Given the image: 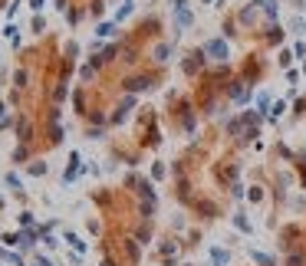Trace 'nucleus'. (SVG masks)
Returning <instances> with one entry per match:
<instances>
[{"label":"nucleus","instance_id":"20e7f679","mask_svg":"<svg viewBox=\"0 0 306 266\" xmlns=\"http://www.w3.org/2000/svg\"><path fill=\"white\" fill-rule=\"evenodd\" d=\"M240 171H244V165H240V158L230 151V155H224V158H218L211 165V174H214V184H218L220 191H228L234 181H240Z\"/></svg>","mask_w":306,"mask_h":266},{"label":"nucleus","instance_id":"f03ea898","mask_svg":"<svg viewBox=\"0 0 306 266\" xmlns=\"http://www.w3.org/2000/svg\"><path fill=\"white\" fill-rule=\"evenodd\" d=\"M165 82V69H132L128 76H122V92L126 95H138V92H155L158 86Z\"/></svg>","mask_w":306,"mask_h":266},{"label":"nucleus","instance_id":"f8f14e48","mask_svg":"<svg viewBox=\"0 0 306 266\" xmlns=\"http://www.w3.org/2000/svg\"><path fill=\"white\" fill-rule=\"evenodd\" d=\"M234 16H237V23H240L244 33H254V26L264 20V13H260V0H247V3H244Z\"/></svg>","mask_w":306,"mask_h":266},{"label":"nucleus","instance_id":"72a5a7b5","mask_svg":"<svg viewBox=\"0 0 306 266\" xmlns=\"http://www.w3.org/2000/svg\"><path fill=\"white\" fill-rule=\"evenodd\" d=\"M26 171H30L33 178H40V174H46V165H43L40 158H33V161H30V168H26Z\"/></svg>","mask_w":306,"mask_h":266},{"label":"nucleus","instance_id":"6e6552de","mask_svg":"<svg viewBox=\"0 0 306 266\" xmlns=\"http://www.w3.org/2000/svg\"><path fill=\"white\" fill-rule=\"evenodd\" d=\"M162 30H165V26H162V16L152 13V16H142L128 36H135L138 43H145V39H162Z\"/></svg>","mask_w":306,"mask_h":266},{"label":"nucleus","instance_id":"a211bd4d","mask_svg":"<svg viewBox=\"0 0 306 266\" xmlns=\"http://www.w3.org/2000/svg\"><path fill=\"white\" fill-rule=\"evenodd\" d=\"M267 194H270V188H267V184H260V181H254L250 188H247V204L260 207V204L267 201Z\"/></svg>","mask_w":306,"mask_h":266},{"label":"nucleus","instance_id":"4468645a","mask_svg":"<svg viewBox=\"0 0 306 266\" xmlns=\"http://www.w3.org/2000/svg\"><path fill=\"white\" fill-rule=\"evenodd\" d=\"M138 105V99L135 95H122V99L112 105V112H109V125H122V122H128V115H132V109Z\"/></svg>","mask_w":306,"mask_h":266},{"label":"nucleus","instance_id":"423d86ee","mask_svg":"<svg viewBox=\"0 0 306 266\" xmlns=\"http://www.w3.org/2000/svg\"><path fill=\"white\" fill-rule=\"evenodd\" d=\"M267 69H270V63L264 59V53L250 49V53L244 56V66H240V72H237V76H240L244 82H250V86H260V82H264V76H267Z\"/></svg>","mask_w":306,"mask_h":266},{"label":"nucleus","instance_id":"49530a36","mask_svg":"<svg viewBox=\"0 0 306 266\" xmlns=\"http://www.w3.org/2000/svg\"><path fill=\"white\" fill-rule=\"evenodd\" d=\"M181 266H201V263H181ZM208 266H211V263H208Z\"/></svg>","mask_w":306,"mask_h":266},{"label":"nucleus","instance_id":"9b49d317","mask_svg":"<svg viewBox=\"0 0 306 266\" xmlns=\"http://www.w3.org/2000/svg\"><path fill=\"white\" fill-rule=\"evenodd\" d=\"M201 49H204V56H208L211 63H230V39H224V36L204 39Z\"/></svg>","mask_w":306,"mask_h":266},{"label":"nucleus","instance_id":"c756f323","mask_svg":"<svg viewBox=\"0 0 306 266\" xmlns=\"http://www.w3.org/2000/svg\"><path fill=\"white\" fill-rule=\"evenodd\" d=\"M293 59H296V56H293V49H283V46H280V56H276V66H280L283 72H286V69L293 66Z\"/></svg>","mask_w":306,"mask_h":266},{"label":"nucleus","instance_id":"6ab92c4d","mask_svg":"<svg viewBox=\"0 0 306 266\" xmlns=\"http://www.w3.org/2000/svg\"><path fill=\"white\" fill-rule=\"evenodd\" d=\"M247 257H250V266H280V263H276V257H274V253L254 250V247H247Z\"/></svg>","mask_w":306,"mask_h":266},{"label":"nucleus","instance_id":"2f4dec72","mask_svg":"<svg viewBox=\"0 0 306 266\" xmlns=\"http://www.w3.org/2000/svg\"><path fill=\"white\" fill-rule=\"evenodd\" d=\"M172 234H188V220H184V214H174L172 217Z\"/></svg>","mask_w":306,"mask_h":266},{"label":"nucleus","instance_id":"c9c22d12","mask_svg":"<svg viewBox=\"0 0 306 266\" xmlns=\"http://www.w3.org/2000/svg\"><path fill=\"white\" fill-rule=\"evenodd\" d=\"M135 10V0H126V3H122V7H118V13H116V20H126L128 13H132Z\"/></svg>","mask_w":306,"mask_h":266},{"label":"nucleus","instance_id":"9d476101","mask_svg":"<svg viewBox=\"0 0 306 266\" xmlns=\"http://www.w3.org/2000/svg\"><path fill=\"white\" fill-rule=\"evenodd\" d=\"M174 181V201L181 204V207H188L191 211V204H194V197H198V188H194V178L191 174H178V178H172Z\"/></svg>","mask_w":306,"mask_h":266},{"label":"nucleus","instance_id":"c85d7f7f","mask_svg":"<svg viewBox=\"0 0 306 266\" xmlns=\"http://www.w3.org/2000/svg\"><path fill=\"white\" fill-rule=\"evenodd\" d=\"M283 266H306V250H293L283 257Z\"/></svg>","mask_w":306,"mask_h":266},{"label":"nucleus","instance_id":"412c9836","mask_svg":"<svg viewBox=\"0 0 306 266\" xmlns=\"http://www.w3.org/2000/svg\"><path fill=\"white\" fill-rule=\"evenodd\" d=\"M220 33H224V39H237V36H244V33H240V23H237V16H234V13L220 20Z\"/></svg>","mask_w":306,"mask_h":266},{"label":"nucleus","instance_id":"dca6fc26","mask_svg":"<svg viewBox=\"0 0 306 266\" xmlns=\"http://www.w3.org/2000/svg\"><path fill=\"white\" fill-rule=\"evenodd\" d=\"M228 220H230V227H234L240 237H254V220L247 217V211H244V207H237V211L230 214Z\"/></svg>","mask_w":306,"mask_h":266},{"label":"nucleus","instance_id":"bb28decb","mask_svg":"<svg viewBox=\"0 0 306 266\" xmlns=\"http://www.w3.org/2000/svg\"><path fill=\"white\" fill-rule=\"evenodd\" d=\"M228 201H234V204H240V201H247V188H244L240 181H234L228 188Z\"/></svg>","mask_w":306,"mask_h":266},{"label":"nucleus","instance_id":"c03bdc74","mask_svg":"<svg viewBox=\"0 0 306 266\" xmlns=\"http://www.w3.org/2000/svg\"><path fill=\"white\" fill-rule=\"evenodd\" d=\"M228 3H230V0H214V7H218V10H224Z\"/></svg>","mask_w":306,"mask_h":266},{"label":"nucleus","instance_id":"1a4fd4ad","mask_svg":"<svg viewBox=\"0 0 306 266\" xmlns=\"http://www.w3.org/2000/svg\"><path fill=\"white\" fill-rule=\"evenodd\" d=\"M224 95H228L230 105H250V102H254V86H250V82H244L240 76H234L228 82V89H224Z\"/></svg>","mask_w":306,"mask_h":266},{"label":"nucleus","instance_id":"39448f33","mask_svg":"<svg viewBox=\"0 0 306 266\" xmlns=\"http://www.w3.org/2000/svg\"><path fill=\"white\" fill-rule=\"evenodd\" d=\"M191 214H194V220H201V224H214V220L224 217V204L214 194H198L194 204H191Z\"/></svg>","mask_w":306,"mask_h":266},{"label":"nucleus","instance_id":"ddd939ff","mask_svg":"<svg viewBox=\"0 0 306 266\" xmlns=\"http://www.w3.org/2000/svg\"><path fill=\"white\" fill-rule=\"evenodd\" d=\"M172 56H174V39H155V43H152V53H148L152 66L165 69V66L172 63Z\"/></svg>","mask_w":306,"mask_h":266},{"label":"nucleus","instance_id":"5701e85b","mask_svg":"<svg viewBox=\"0 0 306 266\" xmlns=\"http://www.w3.org/2000/svg\"><path fill=\"white\" fill-rule=\"evenodd\" d=\"M274 158H276V161H283V165L290 168V165H293V158H296V151H293L290 145H283V141H276V145H274Z\"/></svg>","mask_w":306,"mask_h":266},{"label":"nucleus","instance_id":"79ce46f5","mask_svg":"<svg viewBox=\"0 0 306 266\" xmlns=\"http://www.w3.org/2000/svg\"><path fill=\"white\" fill-rule=\"evenodd\" d=\"M286 3H290V7L296 10V13H300V10H306V0H286Z\"/></svg>","mask_w":306,"mask_h":266},{"label":"nucleus","instance_id":"2eb2a0df","mask_svg":"<svg viewBox=\"0 0 306 266\" xmlns=\"http://www.w3.org/2000/svg\"><path fill=\"white\" fill-rule=\"evenodd\" d=\"M257 33V39L264 43V46H283V36H286V30H283V23H267L264 30H254Z\"/></svg>","mask_w":306,"mask_h":266},{"label":"nucleus","instance_id":"f3484780","mask_svg":"<svg viewBox=\"0 0 306 266\" xmlns=\"http://www.w3.org/2000/svg\"><path fill=\"white\" fill-rule=\"evenodd\" d=\"M174 16V43L181 39V30H188V26H194V13H191V7L188 10H178V13H172Z\"/></svg>","mask_w":306,"mask_h":266},{"label":"nucleus","instance_id":"4be33fe9","mask_svg":"<svg viewBox=\"0 0 306 266\" xmlns=\"http://www.w3.org/2000/svg\"><path fill=\"white\" fill-rule=\"evenodd\" d=\"M260 13L267 23H276L280 20V0H260Z\"/></svg>","mask_w":306,"mask_h":266},{"label":"nucleus","instance_id":"4c0bfd02","mask_svg":"<svg viewBox=\"0 0 306 266\" xmlns=\"http://www.w3.org/2000/svg\"><path fill=\"white\" fill-rule=\"evenodd\" d=\"M290 30L293 33H303L306 30V20H303V16H293V20H290Z\"/></svg>","mask_w":306,"mask_h":266},{"label":"nucleus","instance_id":"a18cd8bd","mask_svg":"<svg viewBox=\"0 0 306 266\" xmlns=\"http://www.w3.org/2000/svg\"><path fill=\"white\" fill-rule=\"evenodd\" d=\"M201 3H204V7H214V0H201Z\"/></svg>","mask_w":306,"mask_h":266},{"label":"nucleus","instance_id":"de8ad7c7","mask_svg":"<svg viewBox=\"0 0 306 266\" xmlns=\"http://www.w3.org/2000/svg\"><path fill=\"white\" fill-rule=\"evenodd\" d=\"M300 72H303V76H306V63H303V69H300Z\"/></svg>","mask_w":306,"mask_h":266},{"label":"nucleus","instance_id":"a878e982","mask_svg":"<svg viewBox=\"0 0 306 266\" xmlns=\"http://www.w3.org/2000/svg\"><path fill=\"white\" fill-rule=\"evenodd\" d=\"M286 109H290V102H286V99H274V105H270V112H267V122H280Z\"/></svg>","mask_w":306,"mask_h":266},{"label":"nucleus","instance_id":"b1692460","mask_svg":"<svg viewBox=\"0 0 306 266\" xmlns=\"http://www.w3.org/2000/svg\"><path fill=\"white\" fill-rule=\"evenodd\" d=\"M201 240H204V230H201V227H188V234H184V253H188V250H198V247H201Z\"/></svg>","mask_w":306,"mask_h":266},{"label":"nucleus","instance_id":"cd10ccee","mask_svg":"<svg viewBox=\"0 0 306 266\" xmlns=\"http://www.w3.org/2000/svg\"><path fill=\"white\" fill-rule=\"evenodd\" d=\"M165 178H172V168L165 161H152V181H165Z\"/></svg>","mask_w":306,"mask_h":266},{"label":"nucleus","instance_id":"0eeeda50","mask_svg":"<svg viewBox=\"0 0 306 266\" xmlns=\"http://www.w3.org/2000/svg\"><path fill=\"white\" fill-rule=\"evenodd\" d=\"M208 66H211V59L204 56V49H201V46L188 49V53L181 56V76L191 79V82H198V79L204 76V69H208Z\"/></svg>","mask_w":306,"mask_h":266},{"label":"nucleus","instance_id":"473e14b6","mask_svg":"<svg viewBox=\"0 0 306 266\" xmlns=\"http://www.w3.org/2000/svg\"><path fill=\"white\" fill-rule=\"evenodd\" d=\"M79 174V155H70V165H66V171H63V181H72Z\"/></svg>","mask_w":306,"mask_h":266},{"label":"nucleus","instance_id":"a19ab883","mask_svg":"<svg viewBox=\"0 0 306 266\" xmlns=\"http://www.w3.org/2000/svg\"><path fill=\"white\" fill-rule=\"evenodd\" d=\"M293 56H296V59H306V43H296V46H293Z\"/></svg>","mask_w":306,"mask_h":266},{"label":"nucleus","instance_id":"7c9ffc66","mask_svg":"<svg viewBox=\"0 0 306 266\" xmlns=\"http://www.w3.org/2000/svg\"><path fill=\"white\" fill-rule=\"evenodd\" d=\"M290 118L293 122H300V118H306V99H293V105H290Z\"/></svg>","mask_w":306,"mask_h":266},{"label":"nucleus","instance_id":"393cba45","mask_svg":"<svg viewBox=\"0 0 306 266\" xmlns=\"http://www.w3.org/2000/svg\"><path fill=\"white\" fill-rule=\"evenodd\" d=\"M270 105H274V95H270L267 89L254 92V109H257V112H264V115H267V112H270Z\"/></svg>","mask_w":306,"mask_h":266},{"label":"nucleus","instance_id":"7ed1b4c3","mask_svg":"<svg viewBox=\"0 0 306 266\" xmlns=\"http://www.w3.org/2000/svg\"><path fill=\"white\" fill-rule=\"evenodd\" d=\"M276 250H280V257H286L293 250H306V224H300V220L283 224L276 230Z\"/></svg>","mask_w":306,"mask_h":266},{"label":"nucleus","instance_id":"ea45409f","mask_svg":"<svg viewBox=\"0 0 306 266\" xmlns=\"http://www.w3.org/2000/svg\"><path fill=\"white\" fill-rule=\"evenodd\" d=\"M43 30H46V23H43L40 16H33V33H36V36H43Z\"/></svg>","mask_w":306,"mask_h":266},{"label":"nucleus","instance_id":"58836bf2","mask_svg":"<svg viewBox=\"0 0 306 266\" xmlns=\"http://www.w3.org/2000/svg\"><path fill=\"white\" fill-rule=\"evenodd\" d=\"M168 7H172V13H178V10H188V0H168Z\"/></svg>","mask_w":306,"mask_h":266},{"label":"nucleus","instance_id":"f257e3e1","mask_svg":"<svg viewBox=\"0 0 306 266\" xmlns=\"http://www.w3.org/2000/svg\"><path fill=\"white\" fill-rule=\"evenodd\" d=\"M198 105H194V95H184L178 89L168 92V125L174 128L178 135H194L198 132Z\"/></svg>","mask_w":306,"mask_h":266},{"label":"nucleus","instance_id":"37998d69","mask_svg":"<svg viewBox=\"0 0 306 266\" xmlns=\"http://www.w3.org/2000/svg\"><path fill=\"white\" fill-rule=\"evenodd\" d=\"M300 76H303V72H296V69H286V82H300Z\"/></svg>","mask_w":306,"mask_h":266},{"label":"nucleus","instance_id":"e433bc0d","mask_svg":"<svg viewBox=\"0 0 306 266\" xmlns=\"http://www.w3.org/2000/svg\"><path fill=\"white\" fill-rule=\"evenodd\" d=\"M158 266H181V257H155Z\"/></svg>","mask_w":306,"mask_h":266},{"label":"nucleus","instance_id":"aec40b11","mask_svg":"<svg viewBox=\"0 0 306 266\" xmlns=\"http://www.w3.org/2000/svg\"><path fill=\"white\" fill-rule=\"evenodd\" d=\"M237 115L244 118V125H247V128H264V122H267V115L257 112V109H244V112H237Z\"/></svg>","mask_w":306,"mask_h":266},{"label":"nucleus","instance_id":"f704fd0d","mask_svg":"<svg viewBox=\"0 0 306 266\" xmlns=\"http://www.w3.org/2000/svg\"><path fill=\"white\" fill-rule=\"evenodd\" d=\"M96 33H99L102 39H109V36H116V23H99V26H96Z\"/></svg>","mask_w":306,"mask_h":266}]
</instances>
